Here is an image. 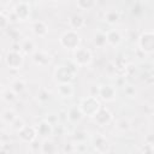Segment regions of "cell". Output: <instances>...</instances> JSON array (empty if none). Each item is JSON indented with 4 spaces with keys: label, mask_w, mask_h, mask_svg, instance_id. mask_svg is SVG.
Masks as SVG:
<instances>
[{
    "label": "cell",
    "mask_w": 154,
    "mask_h": 154,
    "mask_svg": "<svg viewBox=\"0 0 154 154\" xmlns=\"http://www.w3.org/2000/svg\"><path fill=\"white\" fill-rule=\"evenodd\" d=\"M100 108H101L100 102L96 100L95 96H91V95L83 99L79 105V109H81L82 114L88 116V117H94Z\"/></svg>",
    "instance_id": "obj_1"
},
{
    "label": "cell",
    "mask_w": 154,
    "mask_h": 154,
    "mask_svg": "<svg viewBox=\"0 0 154 154\" xmlns=\"http://www.w3.org/2000/svg\"><path fill=\"white\" fill-rule=\"evenodd\" d=\"M81 42V37L77 34L76 30H67L65 31L61 36H60V43L63 47L67 48V49H76L78 48Z\"/></svg>",
    "instance_id": "obj_2"
},
{
    "label": "cell",
    "mask_w": 154,
    "mask_h": 154,
    "mask_svg": "<svg viewBox=\"0 0 154 154\" xmlns=\"http://www.w3.org/2000/svg\"><path fill=\"white\" fill-rule=\"evenodd\" d=\"M75 63L78 66L89 65L91 61V52L87 48H76L75 49Z\"/></svg>",
    "instance_id": "obj_3"
},
{
    "label": "cell",
    "mask_w": 154,
    "mask_h": 154,
    "mask_svg": "<svg viewBox=\"0 0 154 154\" xmlns=\"http://www.w3.org/2000/svg\"><path fill=\"white\" fill-rule=\"evenodd\" d=\"M6 63L11 69H19L23 64V57L18 51L12 49L6 55Z\"/></svg>",
    "instance_id": "obj_4"
},
{
    "label": "cell",
    "mask_w": 154,
    "mask_h": 154,
    "mask_svg": "<svg viewBox=\"0 0 154 154\" xmlns=\"http://www.w3.org/2000/svg\"><path fill=\"white\" fill-rule=\"evenodd\" d=\"M140 47L146 53L153 52V32L144 31L140 37Z\"/></svg>",
    "instance_id": "obj_5"
},
{
    "label": "cell",
    "mask_w": 154,
    "mask_h": 154,
    "mask_svg": "<svg viewBox=\"0 0 154 154\" xmlns=\"http://www.w3.org/2000/svg\"><path fill=\"white\" fill-rule=\"evenodd\" d=\"M73 72L65 66H59V69L55 70V78L57 81H59V83H70V81L72 79Z\"/></svg>",
    "instance_id": "obj_6"
},
{
    "label": "cell",
    "mask_w": 154,
    "mask_h": 154,
    "mask_svg": "<svg viewBox=\"0 0 154 154\" xmlns=\"http://www.w3.org/2000/svg\"><path fill=\"white\" fill-rule=\"evenodd\" d=\"M14 14L16 18L19 20H25L30 16V6L26 2H19L14 7Z\"/></svg>",
    "instance_id": "obj_7"
},
{
    "label": "cell",
    "mask_w": 154,
    "mask_h": 154,
    "mask_svg": "<svg viewBox=\"0 0 154 154\" xmlns=\"http://www.w3.org/2000/svg\"><path fill=\"white\" fill-rule=\"evenodd\" d=\"M32 60H34L37 65L45 66V65H47V64L51 61V57H49L48 53H46V52H43V51H35V52L32 53Z\"/></svg>",
    "instance_id": "obj_8"
},
{
    "label": "cell",
    "mask_w": 154,
    "mask_h": 154,
    "mask_svg": "<svg viewBox=\"0 0 154 154\" xmlns=\"http://www.w3.org/2000/svg\"><path fill=\"white\" fill-rule=\"evenodd\" d=\"M99 95L106 101H112L116 97V90L111 85H102L99 88Z\"/></svg>",
    "instance_id": "obj_9"
},
{
    "label": "cell",
    "mask_w": 154,
    "mask_h": 154,
    "mask_svg": "<svg viewBox=\"0 0 154 154\" xmlns=\"http://www.w3.org/2000/svg\"><path fill=\"white\" fill-rule=\"evenodd\" d=\"M94 118H95V120H96L99 124H107V123L111 122L112 114H111L106 108H100V109L96 112V114L94 116Z\"/></svg>",
    "instance_id": "obj_10"
},
{
    "label": "cell",
    "mask_w": 154,
    "mask_h": 154,
    "mask_svg": "<svg viewBox=\"0 0 154 154\" xmlns=\"http://www.w3.org/2000/svg\"><path fill=\"white\" fill-rule=\"evenodd\" d=\"M106 35V42H108L112 46H118L122 41V36L117 30H109Z\"/></svg>",
    "instance_id": "obj_11"
},
{
    "label": "cell",
    "mask_w": 154,
    "mask_h": 154,
    "mask_svg": "<svg viewBox=\"0 0 154 154\" xmlns=\"http://www.w3.org/2000/svg\"><path fill=\"white\" fill-rule=\"evenodd\" d=\"M58 93L61 97H70L73 93L72 85L70 83H60L58 85Z\"/></svg>",
    "instance_id": "obj_12"
},
{
    "label": "cell",
    "mask_w": 154,
    "mask_h": 154,
    "mask_svg": "<svg viewBox=\"0 0 154 154\" xmlns=\"http://www.w3.org/2000/svg\"><path fill=\"white\" fill-rule=\"evenodd\" d=\"M69 23H70V26L72 28V30H77V29H81L84 25V19H83L82 16L75 14V16H72L70 18Z\"/></svg>",
    "instance_id": "obj_13"
},
{
    "label": "cell",
    "mask_w": 154,
    "mask_h": 154,
    "mask_svg": "<svg viewBox=\"0 0 154 154\" xmlns=\"http://www.w3.org/2000/svg\"><path fill=\"white\" fill-rule=\"evenodd\" d=\"M32 30H34V32H35L36 35H38V36H45V35L47 34V31H48L47 25H46L43 22H41V20H37V22H35V23L32 24Z\"/></svg>",
    "instance_id": "obj_14"
},
{
    "label": "cell",
    "mask_w": 154,
    "mask_h": 154,
    "mask_svg": "<svg viewBox=\"0 0 154 154\" xmlns=\"http://www.w3.org/2000/svg\"><path fill=\"white\" fill-rule=\"evenodd\" d=\"M95 4H96L95 0H77V5H78V7L84 8V10L93 8V7L95 6Z\"/></svg>",
    "instance_id": "obj_15"
},
{
    "label": "cell",
    "mask_w": 154,
    "mask_h": 154,
    "mask_svg": "<svg viewBox=\"0 0 154 154\" xmlns=\"http://www.w3.org/2000/svg\"><path fill=\"white\" fill-rule=\"evenodd\" d=\"M118 18H119V14H118V12H116V11H113V10H111V11H108L106 14H105V19L109 23V24H113V23H116L117 20H118Z\"/></svg>",
    "instance_id": "obj_16"
},
{
    "label": "cell",
    "mask_w": 154,
    "mask_h": 154,
    "mask_svg": "<svg viewBox=\"0 0 154 154\" xmlns=\"http://www.w3.org/2000/svg\"><path fill=\"white\" fill-rule=\"evenodd\" d=\"M24 87H25V84H24V82H23L22 79H16V81L12 83L11 89H12L14 93H22V91L24 90Z\"/></svg>",
    "instance_id": "obj_17"
},
{
    "label": "cell",
    "mask_w": 154,
    "mask_h": 154,
    "mask_svg": "<svg viewBox=\"0 0 154 154\" xmlns=\"http://www.w3.org/2000/svg\"><path fill=\"white\" fill-rule=\"evenodd\" d=\"M94 42H95V45L96 46H99V47H102L105 43H106V35L103 34V32H96L95 34V37H94Z\"/></svg>",
    "instance_id": "obj_18"
},
{
    "label": "cell",
    "mask_w": 154,
    "mask_h": 154,
    "mask_svg": "<svg viewBox=\"0 0 154 154\" xmlns=\"http://www.w3.org/2000/svg\"><path fill=\"white\" fill-rule=\"evenodd\" d=\"M22 49L25 52V53H34L35 52V45L31 40H26L24 41V43L22 45Z\"/></svg>",
    "instance_id": "obj_19"
},
{
    "label": "cell",
    "mask_w": 154,
    "mask_h": 154,
    "mask_svg": "<svg viewBox=\"0 0 154 154\" xmlns=\"http://www.w3.org/2000/svg\"><path fill=\"white\" fill-rule=\"evenodd\" d=\"M2 119L6 120L7 123H13L14 119H16V114H14L13 111L7 109V111H5V112L2 113Z\"/></svg>",
    "instance_id": "obj_20"
},
{
    "label": "cell",
    "mask_w": 154,
    "mask_h": 154,
    "mask_svg": "<svg viewBox=\"0 0 154 154\" xmlns=\"http://www.w3.org/2000/svg\"><path fill=\"white\" fill-rule=\"evenodd\" d=\"M4 99L10 102V101H12V100L16 99V93H14L12 89H11V90L8 89V90H6V91L4 93Z\"/></svg>",
    "instance_id": "obj_21"
},
{
    "label": "cell",
    "mask_w": 154,
    "mask_h": 154,
    "mask_svg": "<svg viewBox=\"0 0 154 154\" xmlns=\"http://www.w3.org/2000/svg\"><path fill=\"white\" fill-rule=\"evenodd\" d=\"M7 24H8V19L4 14H0V28H6Z\"/></svg>",
    "instance_id": "obj_22"
}]
</instances>
